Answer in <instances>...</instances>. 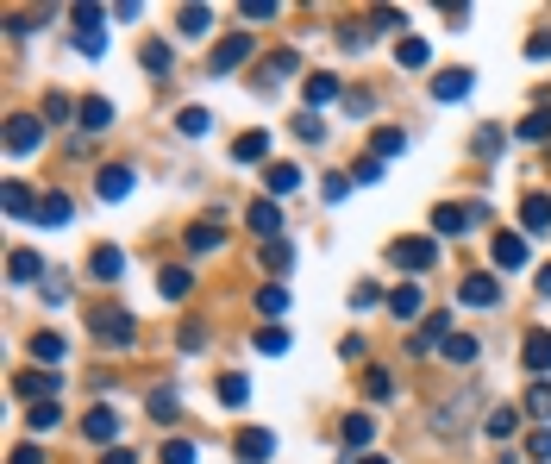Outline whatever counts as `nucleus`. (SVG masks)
I'll return each mask as SVG.
<instances>
[{"label":"nucleus","mask_w":551,"mask_h":464,"mask_svg":"<svg viewBox=\"0 0 551 464\" xmlns=\"http://www.w3.org/2000/svg\"><path fill=\"white\" fill-rule=\"evenodd\" d=\"M245 220H251V232H257L263 245H270V239H276V226H282V214H276V201H251V214H245Z\"/></svg>","instance_id":"12"},{"label":"nucleus","mask_w":551,"mask_h":464,"mask_svg":"<svg viewBox=\"0 0 551 464\" xmlns=\"http://www.w3.org/2000/svg\"><path fill=\"white\" fill-rule=\"evenodd\" d=\"M364 389H370V402H389V396H395V383H389V370H370V377H364Z\"/></svg>","instance_id":"42"},{"label":"nucleus","mask_w":551,"mask_h":464,"mask_svg":"<svg viewBox=\"0 0 551 464\" xmlns=\"http://www.w3.org/2000/svg\"><path fill=\"white\" fill-rule=\"evenodd\" d=\"M163 464H201V446H188V439H170V446H163Z\"/></svg>","instance_id":"33"},{"label":"nucleus","mask_w":551,"mask_h":464,"mask_svg":"<svg viewBox=\"0 0 551 464\" xmlns=\"http://www.w3.org/2000/svg\"><path fill=\"white\" fill-rule=\"evenodd\" d=\"M389 308H395L401 320H414V314H420V289H395V295H389Z\"/></svg>","instance_id":"39"},{"label":"nucleus","mask_w":551,"mask_h":464,"mask_svg":"<svg viewBox=\"0 0 551 464\" xmlns=\"http://www.w3.org/2000/svg\"><path fill=\"white\" fill-rule=\"evenodd\" d=\"M220 239H226V232L213 226V220H201V226H188V251H220Z\"/></svg>","instance_id":"20"},{"label":"nucleus","mask_w":551,"mask_h":464,"mask_svg":"<svg viewBox=\"0 0 551 464\" xmlns=\"http://www.w3.org/2000/svg\"><path fill=\"white\" fill-rule=\"evenodd\" d=\"M257 352H270V358L289 352V333H282V327H263V333H257Z\"/></svg>","instance_id":"41"},{"label":"nucleus","mask_w":551,"mask_h":464,"mask_svg":"<svg viewBox=\"0 0 551 464\" xmlns=\"http://www.w3.org/2000/svg\"><path fill=\"white\" fill-rule=\"evenodd\" d=\"M514 427H520V414H514V408H495L489 421H483V433H489V439H514Z\"/></svg>","instance_id":"25"},{"label":"nucleus","mask_w":551,"mask_h":464,"mask_svg":"<svg viewBox=\"0 0 551 464\" xmlns=\"http://www.w3.org/2000/svg\"><path fill=\"white\" fill-rule=\"evenodd\" d=\"M263 182H270V195H301V170L295 164H270V170H263Z\"/></svg>","instance_id":"13"},{"label":"nucleus","mask_w":551,"mask_h":464,"mask_svg":"<svg viewBox=\"0 0 551 464\" xmlns=\"http://www.w3.org/2000/svg\"><path fill=\"white\" fill-rule=\"evenodd\" d=\"M495 264L501 270H520L526 264V239H520V232H495Z\"/></svg>","instance_id":"11"},{"label":"nucleus","mask_w":551,"mask_h":464,"mask_svg":"<svg viewBox=\"0 0 551 464\" xmlns=\"http://www.w3.org/2000/svg\"><path fill=\"white\" fill-rule=\"evenodd\" d=\"M370 439H376V421H370V414H345V446H351V452H364Z\"/></svg>","instance_id":"17"},{"label":"nucleus","mask_w":551,"mask_h":464,"mask_svg":"<svg viewBox=\"0 0 551 464\" xmlns=\"http://www.w3.org/2000/svg\"><path fill=\"white\" fill-rule=\"evenodd\" d=\"M526 414H539V421H551V383L539 377L533 389H526Z\"/></svg>","instance_id":"29"},{"label":"nucleus","mask_w":551,"mask_h":464,"mask_svg":"<svg viewBox=\"0 0 551 464\" xmlns=\"http://www.w3.org/2000/svg\"><path fill=\"white\" fill-rule=\"evenodd\" d=\"M351 176H357V182H382V157H364V164H357Z\"/></svg>","instance_id":"51"},{"label":"nucleus","mask_w":551,"mask_h":464,"mask_svg":"<svg viewBox=\"0 0 551 464\" xmlns=\"http://www.w3.org/2000/svg\"><path fill=\"white\" fill-rule=\"evenodd\" d=\"M276 452V433L270 427H251V433H238V464H263Z\"/></svg>","instance_id":"6"},{"label":"nucleus","mask_w":551,"mask_h":464,"mask_svg":"<svg viewBox=\"0 0 551 464\" xmlns=\"http://www.w3.org/2000/svg\"><path fill=\"white\" fill-rule=\"evenodd\" d=\"M526 57H533V63L551 57V32H533V38H526Z\"/></svg>","instance_id":"50"},{"label":"nucleus","mask_w":551,"mask_h":464,"mask_svg":"<svg viewBox=\"0 0 551 464\" xmlns=\"http://www.w3.org/2000/svg\"><path fill=\"white\" fill-rule=\"evenodd\" d=\"M7 464H44V452H38V446H19V452H13Z\"/></svg>","instance_id":"53"},{"label":"nucleus","mask_w":551,"mask_h":464,"mask_svg":"<svg viewBox=\"0 0 551 464\" xmlns=\"http://www.w3.org/2000/svg\"><path fill=\"white\" fill-rule=\"evenodd\" d=\"M232 157H238V164H263V157H270V138H263V132H245V138L232 145Z\"/></svg>","instance_id":"18"},{"label":"nucleus","mask_w":551,"mask_h":464,"mask_svg":"<svg viewBox=\"0 0 551 464\" xmlns=\"http://www.w3.org/2000/svg\"><path fill=\"white\" fill-rule=\"evenodd\" d=\"M520 358H526V370H533V377H545V370H551V333H545V327H539V333H526Z\"/></svg>","instance_id":"8"},{"label":"nucleus","mask_w":551,"mask_h":464,"mask_svg":"<svg viewBox=\"0 0 551 464\" xmlns=\"http://www.w3.org/2000/svg\"><path fill=\"white\" fill-rule=\"evenodd\" d=\"M332 95H339V82H332V76H307V101H314V107H326Z\"/></svg>","instance_id":"37"},{"label":"nucleus","mask_w":551,"mask_h":464,"mask_svg":"<svg viewBox=\"0 0 551 464\" xmlns=\"http://www.w3.org/2000/svg\"><path fill=\"white\" fill-rule=\"evenodd\" d=\"M101 195H107V201H126V195H132V170H126V164H107V170H101Z\"/></svg>","instance_id":"16"},{"label":"nucleus","mask_w":551,"mask_h":464,"mask_svg":"<svg viewBox=\"0 0 551 464\" xmlns=\"http://www.w3.org/2000/svg\"><path fill=\"white\" fill-rule=\"evenodd\" d=\"M69 220V195H44L38 201V226H63Z\"/></svg>","instance_id":"24"},{"label":"nucleus","mask_w":551,"mask_h":464,"mask_svg":"<svg viewBox=\"0 0 551 464\" xmlns=\"http://www.w3.org/2000/svg\"><path fill=\"white\" fill-rule=\"evenodd\" d=\"M151 414H157V421H176V389H170V383L151 389Z\"/></svg>","instance_id":"34"},{"label":"nucleus","mask_w":551,"mask_h":464,"mask_svg":"<svg viewBox=\"0 0 551 464\" xmlns=\"http://www.w3.org/2000/svg\"><path fill=\"white\" fill-rule=\"evenodd\" d=\"M289 69H295V51H276L270 63H263V82H282V76H289Z\"/></svg>","instance_id":"43"},{"label":"nucleus","mask_w":551,"mask_h":464,"mask_svg":"<svg viewBox=\"0 0 551 464\" xmlns=\"http://www.w3.org/2000/svg\"><path fill=\"white\" fill-rule=\"evenodd\" d=\"M263 264H270V270H289V264H295V245L270 239V245H263Z\"/></svg>","instance_id":"35"},{"label":"nucleus","mask_w":551,"mask_h":464,"mask_svg":"<svg viewBox=\"0 0 551 464\" xmlns=\"http://www.w3.org/2000/svg\"><path fill=\"white\" fill-rule=\"evenodd\" d=\"M533 458H545V464H551V433H533Z\"/></svg>","instance_id":"54"},{"label":"nucleus","mask_w":551,"mask_h":464,"mask_svg":"<svg viewBox=\"0 0 551 464\" xmlns=\"http://www.w3.org/2000/svg\"><path fill=\"white\" fill-rule=\"evenodd\" d=\"M13 389H19V396H38V402H51L57 389H63V377H13Z\"/></svg>","instance_id":"19"},{"label":"nucleus","mask_w":551,"mask_h":464,"mask_svg":"<svg viewBox=\"0 0 551 464\" xmlns=\"http://www.w3.org/2000/svg\"><path fill=\"white\" fill-rule=\"evenodd\" d=\"M245 57H251V38H245V32H232L220 51H213V63H207V69H213V76H232V69L245 63Z\"/></svg>","instance_id":"5"},{"label":"nucleus","mask_w":551,"mask_h":464,"mask_svg":"<svg viewBox=\"0 0 551 464\" xmlns=\"http://www.w3.org/2000/svg\"><path fill=\"white\" fill-rule=\"evenodd\" d=\"M220 402H226V408H245V402H251V383H245V377H220Z\"/></svg>","instance_id":"28"},{"label":"nucleus","mask_w":551,"mask_h":464,"mask_svg":"<svg viewBox=\"0 0 551 464\" xmlns=\"http://www.w3.org/2000/svg\"><path fill=\"white\" fill-rule=\"evenodd\" d=\"M476 220H489V207H439L433 232H439V239H458V232H470Z\"/></svg>","instance_id":"3"},{"label":"nucleus","mask_w":551,"mask_h":464,"mask_svg":"<svg viewBox=\"0 0 551 464\" xmlns=\"http://www.w3.org/2000/svg\"><path fill=\"white\" fill-rule=\"evenodd\" d=\"M38 145H44V126H38V120H26V113L7 120V151H13V157H26V151H38Z\"/></svg>","instance_id":"4"},{"label":"nucleus","mask_w":551,"mask_h":464,"mask_svg":"<svg viewBox=\"0 0 551 464\" xmlns=\"http://www.w3.org/2000/svg\"><path fill=\"white\" fill-rule=\"evenodd\" d=\"M520 220H526V232H551V195H526Z\"/></svg>","instance_id":"14"},{"label":"nucleus","mask_w":551,"mask_h":464,"mask_svg":"<svg viewBox=\"0 0 551 464\" xmlns=\"http://www.w3.org/2000/svg\"><path fill=\"white\" fill-rule=\"evenodd\" d=\"M176 26H182V38H207L213 13H207V7H182V19H176Z\"/></svg>","instance_id":"22"},{"label":"nucleus","mask_w":551,"mask_h":464,"mask_svg":"<svg viewBox=\"0 0 551 464\" xmlns=\"http://www.w3.org/2000/svg\"><path fill=\"white\" fill-rule=\"evenodd\" d=\"M76 113H82V126H88V132H107V120H113V107H107V101H82Z\"/></svg>","instance_id":"27"},{"label":"nucleus","mask_w":551,"mask_h":464,"mask_svg":"<svg viewBox=\"0 0 551 464\" xmlns=\"http://www.w3.org/2000/svg\"><path fill=\"white\" fill-rule=\"evenodd\" d=\"M464 95H470V69H445L433 82V101H464Z\"/></svg>","instance_id":"15"},{"label":"nucleus","mask_w":551,"mask_h":464,"mask_svg":"<svg viewBox=\"0 0 551 464\" xmlns=\"http://www.w3.org/2000/svg\"><path fill=\"white\" fill-rule=\"evenodd\" d=\"M176 126H182L188 138H207V126H213V113H207V107H182V113H176Z\"/></svg>","instance_id":"23"},{"label":"nucleus","mask_w":551,"mask_h":464,"mask_svg":"<svg viewBox=\"0 0 551 464\" xmlns=\"http://www.w3.org/2000/svg\"><path fill=\"white\" fill-rule=\"evenodd\" d=\"M32 427H38V433L57 427V402H38V408H32Z\"/></svg>","instance_id":"49"},{"label":"nucleus","mask_w":551,"mask_h":464,"mask_svg":"<svg viewBox=\"0 0 551 464\" xmlns=\"http://www.w3.org/2000/svg\"><path fill=\"white\" fill-rule=\"evenodd\" d=\"M82 433L94 439V446H113V439H119V414L113 408H88L82 414Z\"/></svg>","instance_id":"7"},{"label":"nucleus","mask_w":551,"mask_h":464,"mask_svg":"<svg viewBox=\"0 0 551 464\" xmlns=\"http://www.w3.org/2000/svg\"><path fill=\"white\" fill-rule=\"evenodd\" d=\"M163 295H170V301H182V295H188V270H176V264L163 270Z\"/></svg>","instance_id":"45"},{"label":"nucleus","mask_w":551,"mask_h":464,"mask_svg":"<svg viewBox=\"0 0 551 464\" xmlns=\"http://www.w3.org/2000/svg\"><path fill=\"white\" fill-rule=\"evenodd\" d=\"M445 358H451V364H470V358H476V339H470V333H451V339H445Z\"/></svg>","instance_id":"32"},{"label":"nucleus","mask_w":551,"mask_h":464,"mask_svg":"<svg viewBox=\"0 0 551 464\" xmlns=\"http://www.w3.org/2000/svg\"><path fill=\"white\" fill-rule=\"evenodd\" d=\"M370 26H376V32H401L407 19H401V13H389V7H376V13H370Z\"/></svg>","instance_id":"47"},{"label":"nucleus","mask_w":551,"mask_h":464,"mask_svg":"<svg viewBox=\"0 0 551 464\" xmlns=\"http://www.w3.org/2000/svg\"><path fill=\"white\" fill-rule=\"evenodd\" d=\"M539 295H551V264H545V270H539Z\"/></svg>","instance_id":"56"},{"label":"nucleus","mask_w":551,"mask_h":464,"mask_svg":"<svg viewBox=\"0 0 551 464\" xmlns=\"http://www.w3.org/2000/svg\"><path fill=\"white\" fill-rule=\"evenodd\" d=\"M7 270H13V283H38V251H13V258H7Z\"/></svg>","instance_id":"21"},{"label":"nucleus","mask_w":551,"mask_h":464,"mask_svg":"<svg viewBox=\"0 0 551 464\" xmlns=\"http://www.w3.org/2000/svg\"><path fill=\"white\" fill-rule=\"evenodd\" d=\"M145 63H151V69H170V44L151 38V44H145Z\"/></svg>","instance_id":"48"},{"label":"nucleus","mask_w":551,"mask_h":464,"mask_svg":"<svg viewBox=\"0 0 551 464\" xmlns=\"http://www.w3.org/2000/svg\"><path fill=\"white\" fill-rule=\"evenodd\" d=\"M88 270H94V283H119V270H126V251H119V245H101V251L88 258Z\"/></svg>","instance_id":"9"},{"label":"nucleus","mask_w":551,"mask_h":464,"mask_svg":"<svg viewBox=\"0 0 551 464\" xmlns=\"http://www.w3.org/2000/svg\"><path fill=\"white\" fill-rule=\"evenodd\" d=\"M351 464H389V458H351Z\"/></svg>","instance_id":"57"},{"label":"nucleus","mask_w":551,"mask_h":464,"mask_svg":"<svg viewBox=\"0 0 551 464\" xmlns=\"http://www.w3.org/2000/svg\"><path fill=\"white\" fill-rule=\"evenodd\" d=\"M0 201H7V214H13V220H26V214H32V189H26V182H7V195H0Z\"/></svg>","instance_id":"26"},{"label":"nucleus","mask_w":551,"mask_h":464,"mask_svg":"<svg viewBox=\"0 0 551 464\" xmlns=\"http://www.w3.org/2000/svg\"><path fill=\"white\" fill-rule=\"evenodd\" d=\"M295 132L307 138V145H320V138H326V126H320V113H301V120H295Z\"/></svg>","instance_id":"46"},{"label":"nucleus","mask_w":551,"mask_h":464,"mask_svg":"<svg viewBox=\"0 0 551 464\" xmlns=\"http://www.w3.org/2000/svg\"><path fill=\"white\" fill-rule=\"evenodd\" d=\"M401 151H407V132L382 126V132H376V157H401Z\"/></svg>","instance_id":"30"},{"label":"nucleus","mask_w":551,"mask_h":464,"mask_svg":"<svg viewBox=\"0 0 551 464\" xmlns=\"http://www.w3.org/2000/svg\"><path fill=\"white\" fill-rule=\"evenodd\" d=\"M520 138H533V145H539V138H551V107H545V113H526Z\"/></svg>","instance_id":"40"},{"label":"nucleus","mask_w":551,"mask_h":464,"mask_svg":"<svg viewBox=\"0 0 551 464\" xmlns=\"http://www.w3.org/2000/svg\"><path fill=\"white\" fill-rule=\"evenodd\" d=\"M389 258H395L401 270H414V276H426V270L439 264V245H433V239H395V245H389Z\"/></svg>","instance_id":"2"},{"label":"nucleus","mask_w":551,"mask_h":464,"mask_svg":"<svg viewBox=\"0 0 551 464\" xmlns=\"http://www.w3.org/2000/svg\"><path fill=\"white\" fill-rule=\"evenodd\" d=\"M76 51L101 57V51H107V32H101V26H82V32H76Z\"/></svg>","instance_id":"38"},{"label":"nucleus","mask_w":551,"mask_h":464,"mask_svg":"<svg viewBox=\"0 0 551 464\" xmlns=\"http://www.w3.org/2000/svg\"><path fill=\"white\" fill-rule=\"evenodd\" d=\"M88 327H94V339H101V345H113V352H126V345H138V333H132V314H119V308L94 314Z\"/></svg>","instance_id":"1"},{"label":"nucleus","mask_w":551,"mask_h":464,"mask_svg":"<svg viewBox=\"0 0 551 464\" xmlns=\"http://www.w3.org/2000/svg\"><path fill=\"white\" fill-rule=\"evenodd\" d=\"M101 464H138V458H132V452H119V446H113V452H107Z\"/></svg>","instance_id":"55"},{"label":"nucleus","mask_w":551,"mask_h":464,"mask_svg":"<svg viewBox=\"0 0 551 464\" xmlns=\"http://www.w3.org/2000/svg\"><path fill=\"white\" fill-rule=\"evenodd\" d=\"M32 358H38V364H57V358H63V339H57V333H38V339H32Z\"/></svg>","instance_id":"31"},{"label":"nucleus","mask_w":551,"mask_h":464,"mask_svg":"<svg viewBox=\"0 0 551 464\" xmlns=\"http://www.w3.org/2000/svg\"><path fill=\"white\" fill-rule=\"evenodd\" d=\"M395 57H401L407 69H426V44H420V38H401V51H395Z\"/></svg>","instance_id":"44"},{"label":"nucleus","mask_w":551,"mask_h":464,"mask_svg":"<svg viewBox=\"0 0 551 464\" xmlns=\"http://www.w3.org/2000/svg\"><path fill=\"white\" fill-rule=\"evenodd\" d=\"M464 308H495V301H501V283H489V276H464Z\"/></svg>","instance_id":"10"},{"label":"nucleus","mask_w":551,"mask_h":464,"mask_svg":"<svg viewBox=\"0 0 551 464\" xmlns=\"http://www.w3.org/2000/svg\"><path fill=\"white\" fill-rule=\"evenodd\" d=\"M245 19H276V0H245Z\"/></svg>","instance_id":"52"},{"label":"nucleus","mask_w":551,"mask_h":464,"mask_svg":"<svg viewBox=\"0 0 551 464\" xmlns=\"http://www.w3.org/2000/svg\"><path fill=\"white\" fill-rule=\"evenodd\" d=\"M257 308H263V314H282V308H289V289H282V283L257 289Z\"/></svg>","instance_id":"36"}]
</instances>
